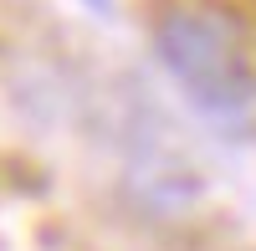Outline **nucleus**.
<instances>
[{"mask_svg":"<svg viewBox=\"0 0 256 251\" xmlns=\"http://www.w3.org/2000/svg\"><path fill=\"white\" fill-rule=\"evenodd\" d=\"M154 56L184 102L216 123H241L256 108V62L241 26L216 6H174L154 26Z\"/></svg>","mask_w":256,"mask_h":251,"instance_id":"f257e3e1","label":"nucleus"}]
</instances>
